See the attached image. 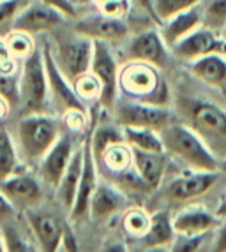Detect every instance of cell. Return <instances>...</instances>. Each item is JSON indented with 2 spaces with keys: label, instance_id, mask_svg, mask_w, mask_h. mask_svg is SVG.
I'll list each match as a JSON object with an SVG mask.
<instances>
[{
  "label": "cell",
  "instance_id": "1",
  "mask_svg": "<svg viewBox=\"0 0 226 252\" xmlns=\"http://www.w3.org/2000/svg\"><path fill=\"white\" fill-rule=\"evenodd\" d=\"M186 122L219 160L226 159V111L203 99H182Z\"/></svg>",
  "mask_w": 226,
  "mask_h": 252
},
{
  "label": "cell",
  "instance_id": "2",
  "mask_svg": "<svg viewBox=\"0 0 226 252\" xmlns=\"http://www.w3.org/2000/svg\"><path fill=\"white\" fill-rule=\"evenodd\" d=\"M159 132L164 152L177 157L188 168L200 171H219V159L207 148L200 136L189 126L168 124Z\"/></svg>",
  "mask_w": 226,
  "mask_h": 252
},
{
  "label": "cell",
  "instance_id": "3",
  "mask_svg": "<svg viewBox=\"0 0 226 252\" xmlns=\"http://www.w3.org/2000/svg\"><path fill=\"white\" fill-rule=\"evenodd\" d=\"M60 138L57 118L46 113L23 115L18 124V145L21 157L29 162H41L48 150Z\"/></svg>",
  "mask_w": 226,
  "mask_h": 252
},
{
  "label": "cell",
  "instance_id": "4",
  "mask_svg": "<svg viewBox=\"0 0 226 252\" xmlns=\"http://www.w3.org/2000/svg\"><path fill=\"white\" fill-rule=\"evenodd\" d=\"M48 76L42 50H36L23 60L20 72V113H44L48 102Z\"/></svg>",
  "mask_w": 226,
  "mask_h": 252
},
{
  "label": "cell",
  "instance_id": "5",
  "mask_svg": "<svg viewBox=\"0 0 226 252\" xmlns=\"http://www.w3.org/2000/svg\"><path fill=\"white\" fill-rule=\"evenodd\" d=\"M112 111L122 127H147V129L163 130L172 118L168 108L149 104L126 95L120 99L117 97Z\"/></svg>",
  "mask_w": 226,
  "mask_h": 252
},
{
  "label": "cell",
  "instance_id": "6",
  "mask_svg": "<svg viewBox=\"0 0 226 252\" xmlns=\"http://www.w3.org/2000/svg\"><path fill=\"white\" fill-rule=\"evenodd\" d=\"M53 57L64 76L71 83H75L80 76L90 71L94 57V39L78 34L76 37L60 41Z\"/></svg>",
  "mask_w": 226,
  "mask_h": 252
},
{
  "label": "cell",
  "instance_id": "7",
  "mask_svg": "<svg viewBox=\"0 0 226 252\" xmlns=\"http://www.w3.org/2000/svg\"><path fill=\"white\" fill-rule=\"evenodd\" d=\"M161 81L163 80L155 65L131 60L118 74V89L126 97L145 101L157 90Z\"/></svg>",
  "mask_w": 226,
  "mask_h": 252
},
{
  "label": "cell",
  "instance_id": "8",
  "mask_svg": "<svg viewBox=\"0 0 226 252\" xmlns=\"http://www.w3.org/2000/svg\"><path fill=\"white\" fill-rule=\"evenodd\" d=\"M90 72L99 80L103 92H101L99 104L106 109H112L118 97V65L113 57L112 50L106 41H94V57Z\"/></svg>",
  "mask_w": 226,
  "mask_h": 252
},
{
  "label": "cell",
  "instance_id": "9",
  "mask_svg": "<svg viewBox=\"0 0 226 252\" xmlns=\"http://www.w3.org/2000/svg\"><path fill=\"white\" fill-rule=\"evenodd\" d=\"M42 59H44V67H46L48 76V92H50V99L53 101V104L62 113L67 109H83L85 111L83 101L76 94L71 81L67 80L64 72L60 71L48 42H44V48H42Z\"/></svg>",
  "mask_w": 226,
  "mask_h": 252
},
{
  "label": "cell",
  "instance_id": "10",
  "mask_svg": "<svg viewBox=\"0 0 226 252\" xmlns=\"http://www.w3.org/2000/svg\"><path fill=\"white\" fill-rule=\"evenodd\" d=\"M170 50L182 62H193V60L210 53L226 55V41L219 37L218 30H212L203 25L189 32L180 41H177Z\"/></svg>",
  "mask_w": 226,
  "mask_h": 252
},
{
  "label": "cell",
  "instance_id": "11",
  "mask_svg": "<svg viewBox=\"0 0 226 252\" xmlns=\"http://www.w3.org/2000/svg\"><path fill=\"white\" fill-rule=\"evenodd\" d=\"M83 169H81V177H80V184H78V194H76L75 205L69 210L71 219L78 220V219H83L87 215L88 208H90V198H92L94 190L97 187V162L96 157H94L92 152V130H88L87 136H85L83 143Z\"/></svg>",
  "mask_w": 226,
  "mask_h": 252
},
{
  "label": "cell",
  "instance_id": "12",
  "mask_svg": "<svg viewBox=\"0 0 226 252\" xmlns=\"http://www.w3.org/2000/svg\"><path fill=\"white\" fill-rule=\"evenodd\" d=\"M66 18V14H62L55 7L42 4L39 0H30L29 5L16 18L13 30L27 32L30 35L42 34V32H50V30L62 25Z\"/></svg>",
  "mask_w": 226,
  "mask_h": 252
},
{
  "label": "cell",
  "instance_id": "13",
  "mask_svg": "<svg viewBox=\"0 0 226 252\" xmlns=\"http://www.w3.org/2000/svg\"><path fill=\"white\" fill-rule=\"evenodd\" d=\"M0 190L11 205L18 210H29L38 205L42 198V189L39 182L27 173H14L9 178L0 182Z\"/></svg>",
  "mask_w": 226,
  "mask_h": 252
},
{
  "label": "cell",
  "instance_id": "14",
  "mask_svg": "<svg viewBox=\"0 0 226 252\" xmlns=\"http://www.w3.org/2000/svg\"><path fill=\"white\" fill-rule=\"evenodd\" d=\"M221 224V219L218 214H212L209 208L201 205H189L177 212L173 217V227L177 235H205L212 229H218Z\"/></svg>",
  "mask_w": 226,
  "mask_h": 252
},
{
  "label": "cell",
  "instance_id": "15",
  "mask_svg": "<svg viewBox=\"0 0 226 252\" xmlns=\"http://www.w3.org/2000/svg\"><path fill=\"white\" fill-rule=\"evenodd\" d=\"M127 57L129 60L152 63L155 67H164L168 62V46L161 32L147 30L131 41L127 48Z\"/></svg>",
  "mask_w": 226,
  "mask_h": 252
},
{
  "label": "cell",
  "instance_id": "16",
  "mask_svg": "<svg viewBox=\"0 0 226 252\" xmlns=\"http://www.w3.org/2000/svg\"><path fill=\"white\" fill-rule=\"evenodd\" d=\"M75 154V147L69 136H60L57 139V143L48 150V154L42 157L41 166H39V173L44 184L57 189L64 177V171L71 162V157Z\"/></svg>",
  "mask_w": 226,
  "mask_h": 252
},
{
  "label": "cell",
  "instance_id": "17",
  "mask_svg": "<svg viewBox=\"0 0 226 252\" xmlns=\"http://www.w3.org/2000/svg\"><path fill=\"white\" fill-rule=\"evenodd\" d=\"M221 171H200L193 169V173H188L184 177H179L168 185V194L172 199L188 201L196 199L212 189L216 182L219 180Z\"/></svg>",
  "mask_w": 226,
  "mask_h": 252
},
{
  "label": "cell",
  "instance_id": "18",
  "mask_svg": "<svg viewBox=\"0 0 226 252\" xmlns=\"http://www.w3.org/2000/svg\"><path fill=\"white\" fill-rule=\"evenodd\" d=\"M25 212L30 229L38 238L39 249L44 252L59 251L62 247V236L64 231H66L59 219H55L50 214H44V212L32 210V208Z\"/></svg>",
  "mask_w": 226,
  "mask_h": 252
},
{
  "label": "cell",
  "instance_id": "19",
  "mask_svg": "<svg viewBox=\"0 0 226 252\" xmlns=\"http://www.w3.org/2000/svg\"><path fill=\"white\" fill-rule=\"evenodd\" d=\"M76 32L81 35L94 39V41H118L127 34V25L124 20L110 18L106 14L88 16L85 20L78 21Z\"/></svg>",
  "mask_w": 226,
  "mask_h": 252
},
{
  "label": "cell",
  "instance_id": "20",
  "mask_svg": "<svg viewBox=\"0 0 226 252\" xmlns=\"http://www.w3.org/2000/svg\"><path fill=\"white\" fill-rule=\"evenodd\" d=\"M189 71L198 80L226 95V55L210 53L189 62Z\"/></svg>",
  "mask_w": 226,
  "mask_h": 252
},
{
  "label": "cell",
  "instance_id": "21",
  "mask_svg": "<svg viewBox=\"0 0 226 252\" xmlns=\"http://www.w3.org/2000/svg\"><path fill=\"white\" fill-rule=\"evenodd\" d=\"M124 205H126V196L118 185H113L110 182H99L90 198L88 212L94 219H106L117 214Z\"/></svg>",
  "mask_w": 226,
  "mask_h": 252
},
{
  "label": "cell",
  "instance_id": "22",
  "mask_svg": "<svg viewBox=\"0 0 226 252\" xmlns=\"http://www.w3.org/2000/svg\"><path fill=\"white\" fill-rule=\"evenodd\" d=\"M201 21H203V9L200 7V4L191 9H186L182 13L175 14V16L168 18L166 21H163V25H161L163 27L161 35H163L166 46L172 48L177 41H180V39L186 37L189 32H193L194 29H198Z\"/></svg>",
  "mask_w": 226,
  "mask_h": 252
},
{
  "label": "cell",
  "instance_id": "23",
  "mask_svg": "<svg viewBox=\"0 0 226 252\" xmlns=\"http://www.w3.org/2000/svg\"><path fill=\"white\" fill-rule=\"evenodd\" d=\"M133 166L143 182L154 190L159 187L166 169V152H145L133 148Z\"/></svg>",
  "mask_w": 226,
  "mask_h": 252
},
{
  "label": "cell",
  "instance_id": "24",
  "mask_svg": "<svg viewBox=\"0 0 226 252\" xmlns=\"http://www.w3.org/2000/svg\"><path fill=\"white\" fill-rule=\"evenodd\" d=\"M81 169H83V148L75 150L71 157V162L64 171V177L60 180L59 187H57V198L59 201L66 206L67 210H71L75 205L76 194H78V184H80Z\"/></svg>",
  "mask_w": 226,
  "mask_h": 252
},
{
  "label": "cell",
  "instance_id": "25",
  "mask_svg": "<svg viewBox=\"0 0 226 252\" xmlns=\"http://www.w3.org/2000/svg\"><path fill=\"white\" fill-rule=\"evenodd\" d=\"M96 162L99 169H105L110 175L118 177V175H122V173H126L127 169L133 168V148L126 141L112 143L97 157Z\"/></svg>",
  "mask_w": 226,
  "mask_h": 252
},
{
  "label": "cell",
  "instance_id": "26",
  "mask_svg": "<svg viewBox=\"0 0 226 252\" xmlns=\"http://www.w3.org/2000/svg\"><path fill=\"white\" fill-rule=\"evenodd\" d=\"M175 236L177 233L173 227V217H170V214L164 210L151 215V227L142 238V242L149 249H161L166 245H173Z\"/></svg>",
  "mask_w": 226,
  "mask_h": 252
},
{
  "label": "cell",
  "instance_id": "27",
  "mask_svg": "<svg viewBox=\"0 0 226 252\" xmlns=\"http://www.w3.org/2000/svg\"><path fill=\"white\" fill-rule=\"evenodd\" d=\"M124 138L126 143L133 148L145 152H164L161 132L155 129H147V127H124Z\"/></svg>",
  "mask_w": 226,
  "mask_h": 252
},
{
  "label": "cell",
  "instance_id": "28",
  "mask_svg": "<svg viewBox=\"0 0 226 252\" xmlns=\"http://www.w3.org/2000/svg\"><path fill=\"white\" fill-rule=\"evenodd\" d=\"M18 152L7 130L0 129V182L18 173Z\"/></svg>",
  "mask_w": 226,
  "mask_h": 252
},
{
  "label": "cell",
  "instance_id": "29",
  "mask_svg": "<svg viewBox=\"0 0 226 252\" xmlns=\"http://www.w3.org/2000/svg\"><path fill=\"white\" fill-rule=\"evenodd\" d=\"M118 141H126L124 138V127L120 126V129L115 126H101L92 129V152L94 157H99L106 147H110L112 143H118Z\"/></svg>",
  "mask_w": 226,
  "mask_h": 252
},
{
  "label": "cell",
  "instance_id": "30",
  "mask_svg": "<svg viewBox=\"0 0 226 252\" xmlns=\"http://www.w3.org/2000/svg\"><path fill=\"white\" fill-rule=\"evenodd\" d=\"M122 227L129 236L142 240L151 227V215L142 208H131L122 217Z\"/></svg>",
  "mask_w": 226,
  "mask_h": 252
},
{
  "label": "cell",
  "instance_id": "31",
  "mask_svg": "<svg viewBox=\"0 0 226 252\" xmlns=\"http://www.w3.org/2000/svg\"><path fill=\"white\" fill-rule=\"evenodd\" d=\"M30 0H0V39L13 32L14 21Z\"/></svg>",
  "mask_w": 226,
  "mask_h": 252
},
{
  "label": "cell",
  "instance_id": "32",
  "mask_svg": "<svg viewBox=\"0 0 226 252\" xmlns=\"http://www.w3.org/2000/svg\"><path fill=\"white\" fill-rule=\"evenodd\" d=\"M4 41H5V46H7L9 53L18 60H25L27 57L36 50L32 35L27 34V32H20V30L9 32L4 37Z\"/></svg>",
  "mask_w": 226,
  "mask_h": 252
},
{
  "label": "cell",
  "instance_id": "33",
  "mask_svg": "<svg viewBox=\"0 0 226 252\" xmlns=\"http://www.w3.org/2000/svg\"><path fill=\"white\" fill-rule=\"evenodd\" d=\"M152 2H154V13L159 25H163V21H166L168 18L201 4V0H152Z\"/></svg>",
  "mask_w": 226,
  "mask_h": 252
},
{
  "label": "cell",
  "instance_id": "34",
  "mask_svg": "<svg viewBox=\"0 0 226 252\" xmlns=\"http://www.w3.org/2000/svg\"><path fill=\"white\" fill-rule=\"evenodd\" d=\"M203 25L212 30L226 29V0H209L203 7Z\"/></svg>",
  "mask_w": 226,
  "mask_h": 252
},
{
  "label": "cell",
  "instance_id": "35",
  "mask_svg": "<svg viewBox=\"0 0 226 252\" xmlns=\"http://www.w3.org/2000/svg\"><path fill=\"white\" fill-rule=\"evenodd\" d=\"M73 87H75L76 94L80 95L81 101H99L101 99V92H103V87H101L99 80H97L96 76L92 74V72L88 71L87 74L80 76L78 80L73 83Z\"/></svg>",
  "mask_w": 226,
  "mask_h": 252
},
{
  "label": "cell",
  "instance_id": "36",
  "mask_svg": "<svg viewBox=\"0 0 226 252\" xmlns=\"http://www.w3.org/2000/svg\"><path fill=\"white\" fill-rule=\"evenodd\" d=\"M0 97L7 99L11 106H18L20 102V74L0 72Z\"/></svg>",
  "mask_w": 226,
  "mask_h": 252
},
{
  "label": "cell",
  "instance_id": "37",
  "mask_svg": "<svg viewBox=\"0 0 226 252\" xmlns=\"http://www.w3.org/2000/svg\"><path fill=\"white\" fill-rule=\"evenodd\" d=\"M64 126L71 132H83L87 129V113L83 109H67L62 113Z\"/></svg>",
  "mask_w": 226,
  "mask_h": 252
},
{
  "label": "cell",
  "instance_id": "38",
  "mask_svg": "<svg viewBox=\"0 0 226 252\" xmlns=\"http://www.w3.org/2000/svg\"><path fill=\"white\" fill-rule=\"evenodd\" d=\"M101 13L110 18H117V20H126L129 14L131 4L129 0H108L105 4H101Z\"/></svg>",
  "mask_w": 226,
  "mask_h": 252
},
{
  "label": "cell",
  "instance_id": "39",
  "mask_svg": "<svg viewBox=\"0 0 226 252\" xmlns=\"http://www.w3.org/2000/svg\"><path fill=\"white\" fill-rule=\"evenodd\" d=\"M4 242H5V249L7 251H23V252H29V251H36V245L29 244L27 240H23L16 231H14L13 227H5L4 229Z\"/></svg>",
  "mask_w": 226,
  "mask_h": 252
},
{
  "label": "cell",
  "instance_id": "40",
  "mask_svg": "<svg viewBox=\"0 0 226 252\" xmlns=\"http://www.w3.org/2000/svg\"><path fill=\"white\" fill-rule=\"evenodd\" d=\"M207 235V233H205ZM205 235H193V236H186V235H177L179 238L173 242V247L172 251L177 252H193L198 251L200 245L203 244V238Z\"/></svg>",
  "mask_w": 226,
  "mask_h": 252
},
{
  "label": "cell",
  "instance_id": "41",
  "mask_svg": "<svg viewBox=\"0 0 226 252\" xmlns=\"http://www.w3.org/2000/svg\"><path fill=\"white\" fill-rule=\"evenodd\" d=\"M39 2L50 5V7H55L62 14H66L67 18H76V7L73 4V0H39Z\"/></svg>",
  "mask_w": 226,
  "mask_h": 252
},
{
  "label": "cell",
  "instance_id": "42",
  "mask_svg": "<svg viewBox=\"0 0 226 252\" xmlns=\"http://www.w3.org/2000/svg\"><path fill=\"white\" fill-rule=\"evenodd\" d=\"M225 222L219 224L218 227V235L214 240V251L218 252H226V219H223Z\"/></svg>",
  "mask_w": 226,
  "mask_h": 252
},
{
  "label": "cell",
  "instance_id": "43",
  "mask_svg": "<svg viewBox=\"0 0 226 252\" xmlns=\"http://www.w3.org/2000/svg\"><path fill=\"white\" fill-rule=\"evenodd\" d=\"M62 249L64 251H69V252H75L78 251V240L75 238L71 229H66L62 236Z\"/></svg>",
  "mask_w": 226,
  "mask_h": 252
},
{
  "label": "cell",
  "instance_id": "44",
  "mask_svg": "<svg viewBox=\"0 0 226 252\" xmlns=\"http://www.w3.org/2000/svg\"><path fill=\"white\" fill-rule=\"evenodd\" d=\"M14 210H16V208L11 205V201H9V199L4 196V192L0 190V219L11 217V215L14 214Z\"/></svg>",
  "mask_w": 226,
  "mask_h": 252
},
{
  "label": "cell",
  "instance_id": "45",
  "mask_svg": "<svg viewBox=\"0 0 226 252\" xmlns=\"http://www.w3.org/2000/svg\"><path fill=\"white\" fill-rule=\"evenodd\" d=\"M136 2H138L140 7H142L143 11H145L149 16H151V20L154 21V23H157V25H159L157 16H155V13H154V2H152V0H136Z\"/></svg>",
  "mask_w": 226,
  "mask_h": 252
},
{
  "label": "cell",
  "instance_id": "46",
  "mask_svg": "<svg viewBox=\"0 0 226 252\" xmlns=\"http://www.w3.org/2000/svg\"><path fill=\"white\" fill-rule=\"evenodd\" d=\"M9 109H11L9 101H7V99H4V97H0V120H4V118L7 117Z\"/></svg>",
  "mask_w": 226,
  "mask_h": 252
},
{
  "label": "cell",
  "instance_id": "47",
  "mask_svg": "<svg viewBox=\"0 0 226 252\" xmlns=\"http://www.w3.org/2000/svg\"><path fill=\"white\" fill-rule=\"evenodd\" d=\"M216 214H218V217L221 219H226V192L223 194V198L221 201H219V206H218V210H216Z\"/></svg>",
  "mask_w": 226,
  "mask_h": 252
},
{
  "label": "cell",
  "instance_id": "48",
  "mask_svg": "<svg viewBox=\"0 0 226 252\" xmlns=\"http://www.w3.org/2000/svg\"><path fill=\"white\" fill-rule=\"evenodd\" d=\"M219 171L225 173V175H226V159H221V160H219Z\"/></svg>",
  "mask_w": 226,
  "mask_h": 252
},
{
  "label": "cell",
  "instance_id": "49",
  "mask_svg": "<svg viewBox=\"0 0 226 252\" xmlns=\"http://www.w3.org/2000/svg\"><path fill=\"white\" fill-rule=\"evenodd\" d=\"M4 251H7V249H5V242L0 238V252H4Z\"/></svg>",
  "mask_w": 226,
  "mask_h": 252
},
{
  "label": "cell",
  "instance_id": "50",
  "mask_svg": "<svg viewBox=\"0 0 226 252\" xmlns=\"http://www.w3.org/2000/svg\"><path fill=\"white\" fill-rule=\"evenodd\" d=\"M94 2H96V4H105V2H108V0H94Z\"/></svg>",
  "mask_w": 226,
  "mask_h": 252
}]
</instances>
